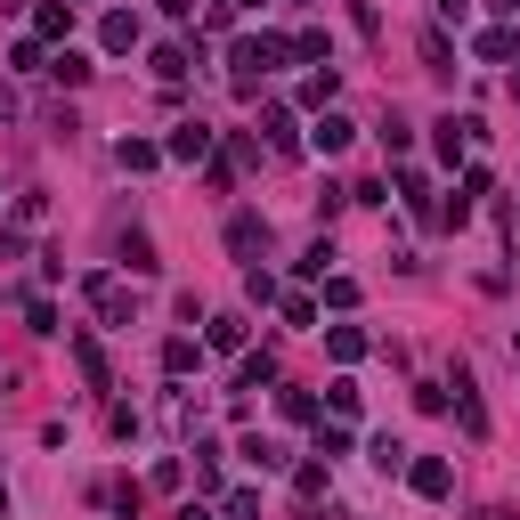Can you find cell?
<instances>
[{
    "label": "cell",
    "mask_w": 520,
    "mask_h": 520,
    "mask_svg": "<svg viewBox=\"0 0 520 520\" xmlns=\"http://www.w3.org/2000/svg\"><path fill=\"white\" fill-rule=\"evenodd\" d=\"M82 293H90V309H98L106 325H130V293H122V277L98 269V277H82Z\"/></svg>",
    "instance_id": "cell-1"
},
{
    "label": "cell",
    "mask_w": 520,
    "mask_h": 520,
    "mask_svg": "<svg viewBox=\"0 0 520 520\" xmlns=\"http://www.w3.org/2000/svg\"><path fill=\"white\" fill-rule=\"evenodd\" d=\"M139 33H147V25L130 17V9H106V17H98V49H106V57H130V49H139Z\"/></svg>",
    "instance_id": "cell-2"
},
{
    "label": "cell",
    "mask_w": 520,
    "mask_h": 520,
    "mask_svg": "<svg viewBox=\"0 0 520 520\" xmlns=\"http://www.w3.org/2000/svg\"><path fill=\"white\" fill-rule=\"evenodd\" d=\"M163 155H171V163H204V155H212V122H179L171 139H163Z\"/></svg>",
    "instance_id": "cell-3"
},
{
    "label": "cell",
    "mask_w": 520,
    "mask_h": 520,
    "mask_svg": "<svg viewBox=\"0 0 520 520\" xmlns=\"http://www.w3.org/2000/svg\"><path fill=\"white\" fill-rule=\"evenodd\" d=\"M350 139H358V130H350V114H334V106H325V114L309 122V147H317V155H342Z\"/></svg>",
    "instance_id": "cell-4"
},
{
    "label": "cell",
    "mask_w": 520,
    "mask_h": 520,
    "mask_svg": "<svg viewBox=\"0 0 520 520\" xmlns=\"http://www.w3.org/2000/svg\"><path fill=\"white\" fill-rule=\"evenodd\" d=\"M447 390H455V415H464V431L480 439V431H488V407H480V382H472L464 366H455V382H447Z\"/></svg>",
    "instance_id": "cell-5"
},
{
    "label": "cell",
    "mask_w": 520,
    "mask_h": 520,
    "mask_svg": "<svg viewBox=\"0 0 520 520\" xmlns=\"http://www.w3.org/2000/svg\"><path fill=\"white\" fill-rule=\"evenodd\" d=\"M260 244H269V220H252V212H236V220H228V252H236V260H252Z\"/></svg>",
    "instance_id": "cell-6"
},
{
    "label": "cell",
    "mask_w": 520,
    "mask_h": 520,
    "mask_svg": "<svg viewBox=\"0 0 520 520\" xmlns=\"http://www.w3.org/2000/svg\"><path fill=\"white\" fill-rule=\"evenodd\" d=\"M407 480H415V496H447V488H455V464L423 455V464H407Z\"/></svg>",
    "instance_id": "cell-7"
},
{
    "label": "cell",
    "mask_w": 520,
    "mask_h": 520,
    "mask_svg": "<svg viewBox=\"0 0 520 520\" xmlns=\"http://www.w3.org/2000/svg\"><path fill=\"white\" fill-rule=\"evenodd\" d=\"M236 455H244L252 472H285V447H277V439H260V431H244V447H236Z\"/></svg>",
    "instance_id": "cell-8"
},
{
    "label": "cell",
    "mask_w": 520,
    "mask_h": 520,
    "mask_svg": "<svg viewBox=\"0 0 520 520\" xmlns=\"http://www.w3.org/2000/svg\"><path fill=\"white\" fill-rule=\"evenodd\" d=\"M334 90H342V74H334V65H317V74L301 82V106H309V114H325V106H334Z\"/></svg>",
    "instance_id": "cell-9"
},
{
    "label": "cell",
    "mask_w": 520,
    "mask_h": 520,
    "mask_svg": "<svg viewBox=\"0 0 520 520\" xmlns=\"http://www.w3.org/2000/svg\"><path fill=\"white\" fill-rule=\"evenodd\" d=\"M74 33V9L65 0H41V17H33V41H65Z\"/></svg>",
    "instance_id": "cell-10"
},
{
    "label": "cell",
    "mask_w": 520,
    "mask_h": 520,
    "mask_svg": "<svg viewBox=\"0 0 520 520\" xmlns=\"http://www.w3.org/2000/svg\"><path fill=\"white\" fill-rule=\"evenodd\" d=\"M49 74H57V82H65V90H82V82H90V74H98V65H90V57H82V49H57V57H49Z\"/></svg>",
    "instance_id": "cell-11"
},
{
    "label": "cell",
    "mask_w": 520,
    "mask_h": 520,
    "mask_svg": "<svg viewBox=\"0 0 520 520\" xmlns=\"http://www.w3.org/2000/svg\"><path fill=\"white\" fill-rule=\"evenodd\" d=\"M293 496H301V504H325V496H334V472H325V464H301V472H293Z\"/></svg>",
    "instance_id": "cell-12"
},
{
    "label": "cell",
    "mask_w": 520,
    "mask_h": 520,
    "mask_svg": "<svg viewBox=\"0 0 520 520\" xmlns=\"http://www.w3.org/2000/svg\"><path fill=\"white\" fill-rule=\"evenodd\" d=\"M325 350H334V366H358V358H366V334H358V325H334Z\"/></svg>",
    "instance_id": "cell-13"
},
{
    "label": "cell",
    "mask_w": 520,
    "mask_h": 520,
    "mask_svg": "<svg viewBox=\"0 0 520 520\" xmlns=\"http://www.w3.org/2000/svg\"><path fill=\"white\" fill-rule=\"evenodd\" d=\"M114 163H122V171H155V163H163V147H155V139H122V147H114Z\"/></svg>",
    "instance_id": "cell-14"
},
{
    "label": "cell",
    "mask_w": 520,
    "mask_h": 520,
    "mask_svg": "<svg viewBox=\"0 0 520 520\" xmlns=\"http://www.w3.org/2000/svg\"><path fill=\"white\" fill-rule=\"evenodd\" d=\"M399 195H407V212H415V220H439V204H431V187H423V171H399Z\"/></svg>",
    "instance_id": "cell-15"
},
{
    "label": "cell",
    "mask_w": 520,
    "mask_h": 520,
    "mask_svg": "<svg viewBox=\"0 0 520 520\" xmlns=\"http://www.w3.org/2000/svg\"><path fill=\"white\" fill-rule=\"evenodd\" d=\"M74 366H82V374H90V382H98V390H106V382H114V374H106V350H98V342H90V334H74Z\"/></svg>",
    "instance_id": "cell-16"
},
{
    "label": "cell",
    "mask_w": 520,
    "mask_h": 520,
    "mask_svg": "<svg viewBox=\"0 0 520 520\" xmlns=\"http://www.w3.org/2000/svg\"><path fill=\"white\" fill-rule=\"evenodd\" d=\"M325 407H334V423H358V382H350V374L325 382Z\"/></svg>",
    "instance_id": "cell-17"
},
{
    "label": "cell",
    "mask_w": 520,
    "mask_h": 520,
    "mask_svg": "<svg viewBox=\"0 0 520 520\" xmlns=\"http://www.w3.org/2000/svg\"><path fill=\"white\" fill-rule=\"evenodd\" d=\"M269 382H277V358H269V350H252L244 374H236V390H269Z\"/></svg>",
    "instance_id": "cell-18"
},
{
    "label": "cell",
    "mask_w": 520,
    "mask_h": 520,
    "mask_svg": "<svg viewBox=\"0 0 520 520\" xmlns=\"http://www.w3.org/2000/svg\"><path fill=\"white\" fill-rule=\"evenodd\" d=\"M122 260H130V277H155V244H147L139 228H130V236H122Z\"/></svg>",
    "instance_id": "cell-19"
},
{
    "label": "cell",
    "mask_w": 520,
    "mask_h": 520,
    "mask_svg": "<svg viewBox=\"0 0 520 520\" xmlns=\"http://www.w3.org/2000/svg\"><path fill=\"white\" fill-rule=\"evenodd\" d=\"M195 358H204V350H195L187 334H171V342H163V374H195Z\"/></svg>",
    "instance_id": "cell-20"
},
{
    "label": "cell",
    "mask_w": 520,
    "mask_h": 520,
    "mask_svg": "<svg viewBox=\"0 0 520 520\" xmlns=\"http://www.w3.org/2000/svg\"><path fill=\"white\" fill-rule=\"evenodd\" d=\"M472 49H480V57H488V65H504V57H512V49H520V33H504V25H488V33H480V41H472Z\"/></svg>",
    "instance_id": "cell-21"
},
{
    "label": "cell",
    "mask_w": 520,
    "mask_h": 520,
    "mask_svg": "<svg viewBox=\"0 0 520 520\" xmlns=\"http://www.w3.org/2000/svg\"><path fill=\"white\" fill-rule=\"evenodd\" d=\"M220 520H260V488H228L220 496Z\"/></svg>",
    "instance_id": "cell-22"
},
{
    "label": "cell",
    "mask_w": 520,
    "mask_h": 520,
    "mask_svg": "<svg viewBox=\"0 0 520 520\" xmlns=\"http://www.w3.org/2000/svg\"><path fill=\"white\" fill-rule=\"evenodd\" d=\"M260 130H269V147H277V155H293V114H285V106L260 114Z\"/></svg>",
    "instance_id": "cell-23"
},
{
    "label": "cell",
    "mask_w": 520,
    "mask_h": 520,
    "mask_svg": "<svg viewBox=\"0 0 520 520\" xmlns=\"http://www.w3.org/2000/svg\"><path fill=\"white\" fill-rule=\"evenodd\" d=\"M244 334H252V325L228 309V317H212V350H244Z\"/></svg>",
    "instance_id": "cell-24"
},
{
    "label": "cell",
    "mask_w": 520,
    "mask_h": 520,
    "mask_svg": "<svg viewBox=\"0 0 520 520\" xmlns=\"http://www.w3.org/2000/svg\"><path fill=\"white\" fill-rule=\"evenodd\" d=\"M195 488H220V447L195 439Z\"/></svg>",
    "instance_id": "cell-25"
},
{
    "label": "cell",
    "mask_w": 520,
    "mask_h": 520,
    "mask_svg": "<svg viewBox=\"0 0 520 520\" xmlns=\"http://www.w3.org/2000/svg\"><path fill=\"white\" fill-rule=\"evenodd\" d=\"M366 455H374V472H407V447H399V439H390V431H382V439H374Z\"/></svg>",
    "instance_id": "cell-26"
},
{
    "label": "cell",
    "mask_w": 520,
    "mask_h": 520,
    "mask_svg": "<svg viewBox=\"0 0 520 520\" xmlns=\"http://www.w3.org/2000/svg\"><path fill=\"white\" fill-rule=\"evenodd\" d=\"M317 455L334 464V455H350V423H317Z\"/></svg>",
    "instance_id": "cell-27"
},
{
    "label": "cell",
    "mask_w": 520,
    "mask_h": 520,
    "mask_svg": "<svg viewBox=\"0 0 520 520\" xmlns=\"http://www.w3.org/2000/svg\"><path fill=\"white\" fill-rule=\"evenodd\" d=\"M244 301H252V309H269V301H285V293H277L269 269H252V277H244Z\"/></svg>",
    "instance_id": "cell-28"
},
{
    "label": "cell",
    "mask_w": 520,
    "mask_h": 520,
    "mask_svg": "<svg viewBox=\"0 0 520 520\" xmlns=\"http://www.w3.org/2000/svg\"><path fill=\"white\" fill-rule=\"evenodd\" d=\"M155 74H163V82L187 74V41H163V49H155Z\"/></svg>",
    "instance_id": "cell-29"
},
{
    "label": "cell",
    "mask_w": 520,
    "mask_h": 520,
    "mask_svg": "<svg viewBox=\"0 0 520 520\" xmlns=\"http://www.w3.org/2000/svg\"><path fill=\"white\" fill-rule=\"evenodd\" d=\"M277 407H285L293 423H317V399H309V390H277Z\"/></svg>",
    "instance_id": "cell-30"
},
{
    "label": "cell",
    "mask_w": 520,
    "mask_h": 520,
    "mask_svg": "<svg viewBox=\"0 0 520 520\" xmlns=\"http://www.w3.org/2000/svg\"><path fill=\"white\" fill-rule=\"evenodd\" d=\"M325 301H334V309H358V277H325Z\"/></svg>",
    "instance_id": "cell-31"
},
{
    "label": "cell",
    "mask_w": 520,
    "mask_h": 520,
    "mask_svg": "<svg viewBox=\"0 0 520 520\" xmlns=\"http://www.w3.org/2000/svg\"><path fill=\"white\" fill-rule=\"evenodd\" d=\"M25 325L33 334H57V301H25Z\"/></svg>",
    "instance_id": "cell-32"
},
{
    "label": "cell",
    "mask_w": 520,
    "mask_h": 520,
    "mask_svg": "<svg viewBox=\"0 0 520 520\" xmlns=\"http://www.w3.org/2000/svg\"><path fill=\"white\" fill-rule=\"evenodd\" d=\"M285 325H317V301L309 293H285Z\"/></svg>",
    "instance_id": "cell-33"
},
{
    "label": "cell",
    "mask_w": 520,
    "mask_h": 520,
    "mask_svg": "<svg viewBox=\"0 0 520 520\" xmlns=\"http://www.w3.org/2000/svg\"><path fill=\"white\" fill-rule=\"evenodd\" d=\"M439 17H447V25H464V17H472V0H439Z\"/></svg>",
    "instance_id": "cell-34"
},
{
    "label": "cell",
    "mask_w": 520,
    "mask_h": 520,
    "mask_svg": "<svg viewBox=\"0 0 520 520\" xmlns=\"http://www.w3.org/2000/svg\"><path fill=\"white\" fill-rule=\"evenodd\" d=\"M163 17H179V25H187V17H195V0H163Z\"/></svg>",
    "instance_id": "cell-35"
},
{
    "label": "cell",
    "mask_w": 520,
    "mask_h": 520,
    "mask_svg": "<svg viewBox=\"0 0 520 520\" xmlns=\"http://www.w3.org/2000/svg\"><path fill=\"white\" fill-rule=\"evenodd\" d=\"M179 520H220V512H204V504H179Z\"/></svg>",
    "instance_id": "cell-36"
},
{
    "label": "cell",
    "mask_w": 520,
    "mask_h": 520,
    "mask_svg": "<svg viewBox=\"0 0 520 520\" xmlns=\"http://www.w3.org/2000/svg\"><path fill=\"white\" fill-rule=\"evenodd\" d=\"M0 520H9V488H0Z\"/></svg>",
    "instance_id": "cell-37"
},
{
    "label": "cell",
    "mask_w": 520,
    "mask_h": 520,
    "mask_svg": "<svg viewBox=\"0 0 520 520\" xmlns=\"http://www.w3.org/2000/svg\"><path fill=\"white\" fill-rule=\"evenodd\" d=\"M512 98H520V65H512Z\"/></svg>",
    "instance_id": "cell-38"
},
{
    "label": "cell",
    "mask_w": 520,
    "mask_h": 520,
    "mask_svg": "<svg viewBox=\"0 0 520 520\" xmlns=\"http://www.w3.org/2000/svg\"><path fill=\"white\" fill-rule=\"evenodd\" d=\"M512 358H520V334H512Z\"/></svg>",
    "instance_id": "cell-39"
},
{
    "label": "cell",
    "mask_w": 520,
    "mask_h": 520,
    "mask_svg": "<svg viewBox=\"0 0 520 520\" xmlns=\"http://www.w3.org/2000/svg\"><path fill=\"white\" fill-rule=\"evenodd\" d=\"M65 9H82V0H65Z\"/></svg>",
    "instance_id": "cell-40"
}]
</instances>
